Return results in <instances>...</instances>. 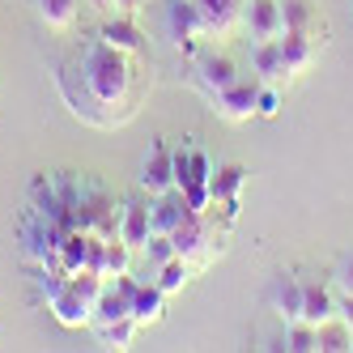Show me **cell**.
Instances as JSON below:
<instances>
[{
	"label": "cell",
	"instance_id": "6da1fadb",
	"mask_svg": "<svg viewBox=\"0 0 353 353\" xmlns=\"http://www.w3.org/2000/svg\"><path fill=\"white\" fill-rule=\"evenodd\" d=\"M166 34H170L174 47H183V52H192V47L209 34L196 0H170V5H166Z\"/></svg>",
	"mask_w": 353,
	"mask_h": 353
},
{
	"label": "cell",
	"instance_id": "7a4b0ae2",
	"mask_svg": "<svg viewBox=\"0 0 353 353\" xmlns=\"http://www.w3.org/2000/svg\"><path fill=\"white\" fill-rule=\"evenodd\" d=\"M196 81H200V90H205L209 98H217L221 90H230L239 81V68H234L230 56L209 52V56H196Z\"/></svg>",
	"mask_w": 353,
	"mask_h": 353
},
{
	"label": "cell",
	"instance_id": "3957f363",
	"mask_svg": "<svg viewBox=\"0 0 353 353\" xmlns=\"http://www.w3.org/2000/svg\"><path fill=\"white\" fill-rule=\"evenodd\" d=\"M256 94H260V85L256 81H234L230 90H221L217 98H213V111L221 115V119H230V123H243V119H251L256 115Z\"/></svg>",
	"mask_w": 353,
	"mask_h": 353
},
{
	"label": "cell",
	"instance_id": "277c9868",
	"mask_svg": "<svg viewBox=\"0 0 353 353\" xmlns=\"http://www.w3.org/2000/svg\"><path fill=\"white\" fill-rule=\"evenodd\" d=\"M268 307H272V315H281L285 323L302 319V281H298V276H290V272H276V276H272V285H268Z\"/></svg>",
	"mask_w": 353,
	"mask_h": 353
},
{
	"label": "cell",
	"instance_id": "5b68a950",
	"mask_svg": "<svg viewBox=\"0 0 353 353\" xmlns=\"http://www.w3.org/2000/svg\"><path fill=\"white\" fill-rule=\"evenodd\" d=\"M98 39H103L107 47H115V52H123V56H145V34H141V26L132 17H107L103 21V30H98Z\"/></svg>",
	"mask_w": 353,
	"mask_h": 353
},
{
	"label": "cell",
	"instance_id": "8992f818",
	"mask_svg": "<svg viewBox=\"0 0 353 353\" xmlns=\"http://www.w3.org/2000/svg\"><path fill=\"white\" fill-rule=\"evenodd\" d=\"M247 30H251V39H256V43L281 39V34H285L281 0H251V5H247Z\"/></svg>",
	"mask_w": 353,
	"mask_h": 353
},
{
	"label": "cell",
	"instance_id": "52a82bcc",
	"mask_svg": "<svg viewBox=\"0 0 353 353\" xmlns=\"http://www.w3.org/2000/svg\"><path fill=\"white\" fill-rule=\"evenodd\" d=\"M141 188L149 196H162V192L174 188V154H170L166 145H154V154L145 158V166H141Z\"/></svg>",
	"mask_w": 353,
	"mask_h": 353
},
{
	"label": "cell",
	"instance_id": "ba28073f",
	"mask_svg": "<svg viewBox=\"0 0 353 353\" xmlns=\"http://www.w3.org/2000/svg\"><path fill=\"white\" fill-rule=\"evenodd\" d=\"M332 315H341L336 294L327 290V285H319V281H302V319L319 327V323H327Z\"/></svg>",
	"mask_w": 353,
	"mask_h": 353
},
{
	"label": "cell",
	"instance_id": "9c48e42d",
	"mask_svg": "<svg viewBox=\"0 0 353 353\" xmlns=\"http://www.w3.org/2000/svg\"><path fill=\"white\" fill-rule=\"evenodd\" d=\"M251 68L260 72V81H281L285 72V56H281V39H264L251 47Z\"/></svg>",
	"mask_w": 353,
	"mask_h": 353
},
{
	"label": "cell",
	"instance_id": "30bf717a",
	"mask_svg": "<svg viewBox=\"0 0 353 353\" xmlns=\"http://www.w3.org/2000/svg\"><path fill=\"white\" fill-rule=\"evenodd\" d=\"M149 234H154V221H149V209L145 205H128L119 217V239L128 243L132 251H141L149 243Z\"/></svg>",
	"mask_w": 353,
	"mask_h": 353
},
{
	"label": "cell",
	"instance_id": "8fae6325",
	"mask_svg": "<svg viewBox=\"0 0 353 353\" xmlns=\"http://www.w3.org/2000/svg\"><path fill=\"white\" fill-rule=\"evenodd\" d=\"M162 307H166V294L154 285V281H137V290H132V319L145 327V323H158L162 319Z\"/></svg>",
	"mask_w": 353,
	"mask_h": 353
},
{
	"label": "cell",
	"instance_id": "7c38bea8",
	"mask_svg": "<svg viewBox=\"0 0 353 353\" xmlns=\"http://www.w3.org/2000/svg\"><path fill=\"white\" fill-rule=\"evenodd\" d=\"M281 56H285V72H290V77H298V72H307V64L315 60V47H311L307 34L285 30L281 34Z\"/></svg>",
	"mask_w": 353,
	"mask_h": 353
},
{
	"label": "cell",
	"instance_id": "4fadbf2b",
	"mask_svg": "<svg viewBox=\"0 0 353 353\" xmlns=\"http://www.w3.org/2000/svg\"><path fill=\"white\" fill-rule=\"evenodd\" d=\"M247 183V170L239 166V162H230V166H221V170H213V179H209V196L213 200H221V205H234V196H239V188Z\"/></svg>",
	"mask_w": 353,
	"mask_h": 353
},
{
	"label": "cell",
	"instance_id": "5bb4252c",
	"mask_svg": "<svg viewBox=\"0 0 353 353\" xmlns=\"http://www.w3.org/2000/svg\"><path fill=\"white\" fill-rule=\"evenodd\" d=\"M200 5V17H205V26H209V34L217 30V34H225L234 26V17H239V0H196Z\"/></svg>",
	"mask_w": 353,
	"mask_h": 353
},
{
	"label": "cell",
	"instance_id": "9a60e30c",
	"mask_svg": "<svg viewBox=\"0 0 353 353\" xmlns=\"http://www.w3.org/2000/svg\"><path fill=\"white\" fill-rule=\"evenodd\" d=\"M34 5H39V17L52 30H68L81 13V0H34Z\"/></svg>",
	"mask_w": 353,
	"mask_h": 353
},
{
	"label": "cell",
	"instance_id": "2e32d148",
	"mask_svg": "<svg viewBox=\"0 0 353 353\" xmlns=\"http://www.w3.org/2000/svg\"><path fill=\"white\" fill-rule=\"evenodd\" d=\"M137 327H141V323H137L132 315H123V319H111V323H94V332H98V341L111 345V349H128Z\"/></svg>",
	"mask_w": 353,
	"mask_h": 353
},
{
	"label": "cell",
	"instance_id": "e0dca14e",
	"mask_svg": "<svg viewBox=\"0 0 353 353\" xmlns=\"http://www.w3.org/2000/svg\"><path fill=\"white\" fill-rule=\"evenodd\" d=\"M319 349H353V323L345 315H332L319 323Z\"/></svg>",
	"mask_w": 353,
	"mask_h": 353
},
{
	"label": "cell",
	"instance_id": "ac0fdd59",
	"mask_svg": "<svg viewBox=\"0 0 353 353\" xmlns=\"http://www.w3.org/2000/svg\"><path fill=\"white\" fill-rule=\"evenodd\" d=\"M281 345L294 349V353H311V349H319V327L307 323V319H294V323H285V341Z\"/></svg>",
	"mask_w": 353,
	"mask_h": 353
},
{
	"label": "cell",
	"instance_id": "d6986e66",
	"mask_svg": "<svg viewBox=\"0 0 353 353\" xmlns=\"http://www.w3.org/2000/svg\"><path fill=\"white\" fill-rule=\"evenodd\" d=\"M188 260L183 256H174V260H166L162 268H158V276H154V285L162 290V294H179L183 290V281H188Z\"/></svg>",
	"mask_w": 353,
	"mask_h": 353
},
{
	"label": "cell",
	"instance_id": "ffe728a7",
	"mask_svg": "<svg viewBox=\"0 0 353 353\" xmlns=\"http://www.w3.org/2000/svg\"><path fill=\"white\" fill-rule=\"evenodd\" d=\"M281 21H285V30L307 34V30H311V21H315L311 0H281Z\"/></svg>",
	"mask_w": 353,
	"mask_h": 353
},
{
	"label": "cell",
	"instance_id": "44dd1931",
	"mask_svg": "<svg viewBox=\"0 0 353 353\" xmlns=\"http://www.w3.org/2000/svg\"><path fill=\"white\" fill-rule=\"evenodd\" d=\"M141 256L149 260V268H162L166 260L179 256V251H174V239H170V234H149V243L141 247Z\"/></svg>",
	"mask_w": 353,
	"mask_h": 353
},
{
	"label": "cell",
	"instance_id": "7402d4cb",
	"mask_svg": "<svg viewBox=\"0 0 353 353\" xmlns=\"http://www.w3.org/2000/svg\"><path fill=\"white\" fill-rule=\"evenodd\" d=\"M276 111H281V98H276V90H260V94H256V115L272 119Z\"/></svg>",
	"mask_w": 353,
	"mask_h": 353
},
{
	"label": "cell",
	"instance_id": "603a6c76",
	"mask_svg": "<svg viewBox=\"0 0 353 353\" xmlns=\"http://www.w3.org/2000/svg\"><path fill=\"white\" fill-rule=\"evenodd\" d=\"M336 285H341V294H353V251L341 256V264H336Z\"/></svg>",
	"mask_w": 353,
	"mask_h": 353
},
{
	"label": "cell",
	"instance_id": "cb8c5ba5",
	"mask_svg": "<svg viewBox=\"0 0 353 353\" xmlns=\"http://www.w3.org/2000/svg\"><path fill=\"white\" fill-rule=\"evenodd\" d=\"M111 9L123 13V17H137V13L145 9V0H111Z\"/></svg>",
	"mask_w": 353,
	"mask_h": 353
},
{
	"label": "cell",
	"instance_id": "d4e9b609",
	"mask_svg": "<svg viewBox=\"0 0 353 353\" xmlns=\"http://www.w3.org/2000/svg\"><path fill=\"white\" fill-rule=\"evenodd\" d=\"M85 5H94L98 13H111V0H85Z\"/></svg>",
	"mask_w": 353,
	"mask_h": 353
}]
</instances>
